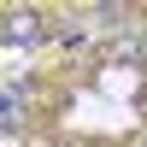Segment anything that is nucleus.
<instances>
[{
    "mask_svg": "<svg viewBox=\"0 0 147 147\" xmlns=\"http://www.w3.org/2000/svg\"><path fill=\"white\" fill-rule=\"evenodd\" d=\"M35 35H41L35 12H12V24H6V41H35Z\"/></svg>",
    "mask_w": 147,
    "mask_h": 147,
    "instance_id": "nucleus-1",
    "label": "nucleus"
}]
</instances>
